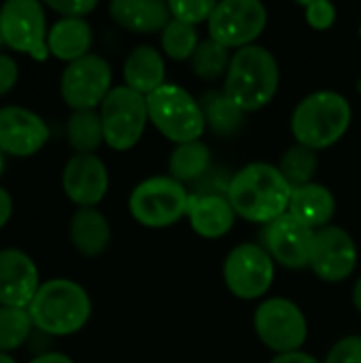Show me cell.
Returning <instances> with one entry per match:
<instances>
[{
	"mask_svg": "<svg viewBox=\"0 0 361 363\" xmlns=\"http://www.w3.org/2000/svg\"><path fill=\"white\" fill-rule=\"evenodd\" d=\"M287 213L309 230L319 232L332 225V219L336 215V198L330 191V187L313 181L291 191V202Z\"/></svg>",
	"mask_w": 361,
	"mask_h": 363,
	"instance_id": "cell-20",
	"label": "cell"
},
{
	"mask_svg": "<svg viewBox=\"0 0 361 363\" xmlns=\"http://www.w3.org/2000/svg\"><path fill=\"white\" fill-rule=\"evenodd\" d=\"M164 83H168L164 53L151 45L134 47L123 62V85L147 98Z\"/></svg>",
	"mask_w": 361,
	"mask_h": 363,
	"instance_id": "cell-21",
	"label": "cell"
},
{
	"mask_svg": "<svg viewBox=\"0 0 361 363\" xmlns=\"http://www.w3.org/2000/svg\"><path fill=\"white\" fill-rule=\"evenodd\" d=\"M189 191L183 183L168 177H149L140 181L130 198L128 208L132 219L149 230H164L187 217Z\"/></svg>",
	"mask_w": 361,
	"mask_h": 363,
	"instance_id": "cell-6",
	"label": "cell"
},
{
	"mask_svg": "<svg viewBox=\"0 0 361 363\" xmlns=\"http://www.w3.org/2000/svg\"><path fill=\"white\" fill-rule=\"evenodd\" d=\"M19 79V68L15 64V60L11 55L0 53V98L6 96Z\"/></svg>",
	"mask_w": 361,
	"mask_h": 363,
	"instance_id": "cell-35",
	"label": "cell"
},
{
	"mask_svg": "<svg viewBox=\"0 0 361 363\" xmlns=\"http://www.w3.org/2000/svg\"><path fill=\"white\" fill-rule=\"evenodd\" d=\"M109 13L119 28L136 34L162 32L172 19L168 2L162 0H113Z\"/></svg>",
	"mask_w": 361,
	"mask_h": 363,
	"instance_id": "cell-19",
	"label": "cell"
},
{
	"mask_svg": "<svg viewBox=\"0 0 361 363\" xmlns=\"http://www.w3.org/2000/svg\"><path fill=\"white\" fill-rule=\"evenodd\" d=\"M11 215H13V198L4 187H0V230L9 223Z\"/></svg>",
	"mask_w": 361,
	"mask_h": 363,
	"instance_id": "cell-37",
	"label": "cell"
},
{
	"mask_svg": "<svg viewBox=\"0 0 361 363\" xmlns=\"http://www.w3.org/2000/svg\"><path fill=\"white\" fill-rule=\"evenodd\" d=\"M30 363H74L68 355H64V353H40V355H36L34 359Z\"/></svg>",
	"mask_w": 361,
	"mask_h": 363,
	"instance_id": "cell-38",
	"label": "cell"
},
{
	"mask_svg": "<svg viewBox=\"0 0 361 363\" xmlns=\"http://www.w3.org/2000/svg\"><path fill=\"white\" fill-rule=\"evenodd\" d=\"M317 168H319V157H317V153L311 151V149H306V147H302V145L289 147V149L281 155V162H279L281 174L285 177V181H287L294 189L313 183V179H315V174H317Z\"/></svg>",
	"mask_w": 361,
	"mask_h": 363,
	"instance_id": "cell-28",
	"label": "cell"
},
{
	"mask_svg": "<svg viewBox=\"0 0 361 363\" xmlns=\"http://www.w3.org/2000/svg\"><path fill=\"white\" fill-rule=\"evenodd\" d=\"M353 119L349 100L332 89H319L304 96L291 117L289 128L296 145H302L311 151H326L334 147L347 134Z\"/></svg>",
	"mask_w": 361,
	"mask_h": 363,
	"instance_id": "cell-3",
	"label": "cell"
},
{
	"mask_svg": "<svg viewBox=\"0 0 361 363\" xmlns=\"http://www.w3.org/2000/svg\"><path fill=\"white\" fill-rule=\"evenodd\" d=\"M0 363H17L9 353H0Z\"/></svg>",
	"mask_w": 361,
	"mask_h": 363,
	"instance_id": "cell-40",
	"label": "cell"
},
{
	"mask_svg": "<svg viewBox=\"0 0 361 363\" xmlns=\"http://www.w3.org/2000/svg\"><path fill=\"white\" fill-rule=\"evenodd\" d=\"M268 26V11L260 0H223L215 4V11L206 23L209 38L226 49H243L255 45Z\"/></svg>",
	"mask_w": 361,
	"mask_h": 363,
	"instance_id": "cell-10",
	"label": "cell"
},
{
	"mask_svg": "<svg viewBox=\"0 0 361 363\" xmlns=\"http://www.w3.org/2000/svg\"><path fill=\"white\" fill-rule=\"evenodd\" d=\"M49 140V128L40 115L23 106L0 108V153L32 157Z\"/></svg>",
	"mask_w": 361,
	"mask_h": 363,
	"instance_id": "cell-15",
	"label": "cell"
},
{
	"mask_svg": "<svg viewBox=\"0 0 361 363\" xmlns=\"http://www.w3.org/2000/svg\"><path fill=\"white\" fill-rule=\"evenodd\" d=\"M274 259L257 242L236 245L223 259V283L245 302L264 298L274 285Z\"/></svg>",
	"mask_w": 361,
	"mask_h": 363,
	"instance_id": "cell-9",
	"label": "cell"
},
{
	"mask_svg": "<svg viewBox=\"0 0 361 363\" xmlns=\"http://www.w3.org/2000/svg\"><path fill=\"white\" fill-rule=\"evenodd\" d=\"M66 138L77 155H91L104 143L100 113L98 111H72L66 123Z\"/></svg>",
	"mask_w": 361,
	"mask_h": 363,
	"instance_id": "cell-25",
	"label": "cell"
},
{
	"mask_svg": "<svg viewBox=\"0 0 361 363\" xmlns=\"http://www.w3.org/2000/svg\"><path fill=\"white\" fill-rule=\"evenodd\" d=\"M215 4L217 2L213 0H170L168 9H170L172 19H179L196 28L198 23H204V21L209 23L215 11Z\"/></svg>",
	"mask_w": 361,
	"mask_h": 363,
	"instance_id": "cell-31",
	"label": "cell"
},
{
	"mask_svg": "<svg viewBox=\"0 0 361 363\" xmlns=\"http://www.w3.org/2000/svg\"><path fill=\"white\" fill-rule=\"evenodd\" d=\"M160 45L166 57L174 62H187L191 60V55L196 53L200 45L198 30L179 19H170L168 26L160 34Z\"/></svg>",
	"mask_w": 361,
	"mask_h": 363,
	"instance_id": "cell-29",
	"label": "cell"
},
{
	"mask_svg": "<svg viewBox=\"0 0 361 363\" xmlns=\"http://www.w3.org/2000/svg\"><path fill=\"white\" fill-rule=\"evenodd\" d=\"M104 145L113 151L134 149L149 123L147 98L126 85H115L100 104Z\"/></svg>",
	"mask_w": 361,
	"mask_h": 363,
	"instance_id": "cell-7",
	"label": "cell"
},
{
	"mask_svg": "<svg viewBox=\"0 0 361 363\" xmlns=\"http://www.w3.org/2000/svg\"><path fill=\"white\" fill-rule=\"evenodd\" d=\"M149 123L170 143L183 145L202 140L206 119L202 102H198L185 87L177 83H164L160 89L147 96Z\"/></svg>",
	"mask_w": 361,
	"mask_h": 363,
	"instance_id": "cell-5",
	"label": "cell"
},
{
	"mask_svg": "<svg viewBox=\"0 0 361 363\" xmlns=\"http://www.w3.org/2000/svg\"><path fill=\"white\" fill-rule=\"evenodd\" d=\"M279 83L281 70L274 53L255 43L232 53L221 91L243 113H255L274 100Z\"/></svg>",
	"mask_w": 361,
	"mask_h": 363,
	"instance_id": "cell-2",
	"label": "cell"
},
{
	"mask_svg": "<svg viewBox=\"0 0 361 363\" xmlns=\"http://www.w3.org/2000/svg\"><path fill=\"white\" fill-rule=\"evenodd\" d=\"M202 111L206 125L221 136H232L243 128L245 113L223 91H209L202 100Z\"/></svg>",
	"mask_w": 361,
	"mask_h": 363,
	"instance_id": "cell-26",
	"label": "cell"
},
{
	"mask_svg": "<svg viewBox=\"0 0 361 363\" xmlns=\"http://www.w3.org/2000/svg\"><path fill=\"white\" fill-rule=\"evenodd\" d=\"M300 6L304 9V19L313 30H330L336 21V6L328 0H309L300 2Z\"/></svg>",
	"mask_w": 361,
	"mask_h": 363,
	"instance_id": "cell-32",
	"label": "cell"
},
{
	"mask_svg": "<svg viewBox=\"0 0 361 363\" xmlns=\"http://www.w3.org/2000/svg\"><path fill=\"white\" fill-rule=\"evenodd\" d=\"M187 219L200 238L217 240L234 228L236 213L223 191H200L189 196Z\"/></svg>",
	"mask_w": 361,
	"mask_h": 363,
	"instance_id": "cell-18",
	"label": "cell"
},
{
	"mask_svg": "<svg viewBox=\"0 0 361 363\" xmlns=\"http://www.w3.org/2000/svg\"><path fill=\"white\" fill-rule=\"evenodd\" d=\"M4 47V38H2V30H0V49Z\"/></svg>",
	"mask_w": 361,
	"mask_h": 363,
	"instance_id": "cell-42",
	"label": "cell"
},
{
	"mask_svg": "<svg viewBox=\"0 0 361 363\" xmlns=\"http://www.w3.org/2000/svg\"><path fill=\"white\" fill-rule=\"evenodd\" d=\"M360 262L355 238L340 225H328L313 236L309 268L326 283L347 281Z\"/></svg>",
	"mask_w": 361,
	"mask_h": 363,
	"instance_id": "cell-13",
	"label": "cell"
},
{
	"mask_svg": "<svg viewBox=\"0 0 361 363\" xmlns=\"http://www.w3.org/2000/svg\"><path fill=\"white\" fill-rule=\"evenodd\" d=\"M70 242L83 257H100L111 245V223L98 208H77L70 219Z\"/></svg>",
	"mask_w": 361,
	"mask_h": 363,
	"instance_id": "cell-23",
	"label": "cell"
},
{
	"mask_svg": "<svg viewBox=\"0 0 361 363\" xmlns=\"http://www.w3.org/2000/svg\"><path fill=\"white\" fill-rule=\"evenodd\" d=\"M360 38H361V23H360Z\"/></svg>",
	"mask_w": 361,
	"mask_h": 363,
	"instance_id": "cell-43",
	"label": "cell"
},
{
	"mask_svg": "<svg viewBox=\"0 0 361 363\" xmlns=\"http://www.w3.org/2000/svg\"><path fill=\"white\" fill-rule=\"evenodd\" d=\"M40 285L38 268L26 251H0V306L28 311Z\"/></svg>",
	"mask_w": 361,
	"mask_h": 363,
	"instance_id": "cell-17",
	"label": "cell"
},
{
	"mask_svg": "<svg viewBox=\"0 0 361 363\" xmlns=\"http://www.w3.org/2000/svg\"><path fill=\"white\" fill-rule=\"evenodd\" d=\"M0 30L4 47L17 53H28L36 62L49 57L47 49V17L45 6L36 0H6L0 6Z\"/></svg>",
	"mask_w": 361,
	"mask_h": 363,
	"instance_id": "cell-11",
	"label": "cell"
},
{
	"mask_svg": "<svg viewBox=\"0 0 361 363\" xmlns=\"http://www.w3.org/2000/svg\"><path fill=\"white\" fill-rule=\"evenodd\" d=\"M268 363H323L319 362L315 355L304 353V351H296V353H285V355H274Z\"/></svg>",
	"mask_w": 361,
	"mask_h": 363,
	"instance_id": "cell-36",
	"label": "cell"
},
{
	"mask_svg": "<svg viewBox=\"0 0 361 363\" xmlns=\"http://www.w3.org/2000/svg\"><path fill=\"white\" fill-rule=\"evenodd\" d=\"M323 363H361V336H345L336 340Z\"/></svg>",
	"mask_w": 361,
	"mask_h": 363,
	"instance_id": "cell-33",
	"label": "cell"
},
{
	"mask_svg": "<svg viewBox=\"0 0 361 363\" xmlns=\"http://www.w3.org/2000/svg\"><path fill=\"white\" fill-rule=\"evenodd\" d=\"M253 330L274 355L302 351L309 338V321L302 308L287 298H268L253 313Z\"/></svg>",
	"mask_w": 361,
	"mask_h": 363,
	"instance_id": "cell-8",
	"label": "cell"
},
{
	"mask_svg": "<svg viewBox=\"0 0 361 363\" xmlns=\"http://www.w3.org/2000/svg\"><path fill=\"white\" fill-rule=\"evenodd\" d=\"M34 323L26 308L0 306V353H11L28 342Z\"/></svg>",
	"mask_w": 361,
	"mask_h": 363,
	"instance_id": "cell-30",
	"label": "cell"
},
{
	"mask_svg": "<svg viewBox=\"0 0 361 363\" xmlns=\"http://www.w3.org/2000/svg\"><path fill=\"white\" fill-rule=\"evenodd\" d=\"M62 189L79 208H96L109 191L106 164L96 155H72L62 170Z\"/></svg>",
	"mask_w": 361,
	"mask_h": 363,
	"instance_id": "cell-16",
	"label": "cell"
},
{
	"mask_svg": "<svg viewBox=\"0 0 361 363\" xmlns=\"http://www.w3.org/2000/svg\"><path fill=\"white\" fill-rule=\"evenodd\" d=\"M291 191L294 187L285 181L279 166L251 162L230 177L226 196L236 217L268 225L289 211Z\"/></svg>",
	"mask_w": 361,
	"mask_h": 363,
	"instance_id": "cell-1",
	"label": "cell"
},
{
	"mask_svg": "<svg viewBox=\"0 0 361 363\" xmlns=\"http://www.w3.org/2000/svg\"><path fill=\"white\" fill-rule=\"evenodd\" d=\"M113 89L111 64L98 55L89 53L77 62H70L60 79L62 100L72 111H96Z\"/></svg>",
	"mask_w": 361,
	"mask_h": 363,
	"instance_id": "cell-12",
	"label": "cell"
},
{
	"mask_svg": "<svg viewBox=\"0 0 361 363\" xmlns=\"http://www.w3.org/2000/svg\"><path fill=\"white\" fill-rule=\"evenodd\" d=\"M353 306L361 313V277L357 279L355 287H353Z\"/></svg>",
	"mask_w": 361,
	"mask_h": 363,
	"instance_id": "cell-39",
	"label": "cell"
},
{
	"mask_svg": "<svg viewBox=\"0 0 361 363\" xmlns=\"http://www.w3.org/2000/svg\"><path fill=\"white\" fill-rule=\"evenodd\" d=\"M189 62H191V70L198 79L213 83V81L226 79L230 62H232V53L223 45L215 43L213 38H206V40H200V45Z\"/></svg>",
	"mask_w": 361,
	"mask_h": 363,
	"instance_id": "cell-27",
	"label": "cell"
},
{
	"mask_svg": "<svg viewBox=\"0 0 361 363\" xmlns=\"http://www.w3.org/2000/svg\"><path fill=\"white\" fill-rule=\"evenodd\" d=\"M94 43V32L87 19L79 17H60L47 34V49L49 55L62 62H77L89 55Z\"/></svg>",
	"mask_w": 361,
	"mask_h": 363,
	"instance_id": "cell-22",
	"label": "cell"
},
{
	"mask_svg": "<svg viewBox=\"0 0 361 363\" xmlns=\"http://www.w3.org/2000/svg\"><path fill=\"white\" fill-rule=\"evenodd\" d=\"M313 236V230H309L289 213H285L283 217L264 225L262 247L274 259V264L289 270H304L309 268Z\"/></svg>",
	"mask_w": 361,
	"mask_h": 363,
	"instance_id": "cell-14",
	"label": "cell"
},
{
	"mask_svg": "<svg viewBox=\"0 0 361 363\" xmlns=\"http://www.w3.org/2000/svg\"><path fill=\"white\" fill-rule=\"evenodd\" d=\"M45 6L51 9V11H55L62 17H79V19H85L91 11L98 9V2L96 0H49Z\"/></svg>",
	"mask_w": 361,
	"mask_h": 363,
	"instance_id": "cell-34",
	"label": "cell"
},
{
	"mask_svg": "<svg viewBox=\"0 0 361 363\" xmlns=\"http://www.w3.org/2000/svg\"><path fill=\"white\" fill-rule=\"evenodd\" d=\"M36 332L51 336H72L81 332L91 317V300L83 285L70 279H51L43 283L28 306Z\"/></svg>",
	"mask_w": 361,
	"mask_h": 363,
	"instance_id": "cell-4",
	"label": "cell"
},
{
	"mask_svg": "<svg viewBox=\"0 0 361 363\" xmlns=\"http://www.w3.org/2000/svg\"><path fill=\"white\" fill-rule=\"evenodd\" d=\"M211 168V149L202 140L177 145L168 160V172L179 183L200 181Z\"/></svg>",
	"mask_w": 361,
	"mask_h": 363,
	"instance_id": "cell-24",
	"label": "cell"
},
{
	"mask_svg": "<svg viewBox=\"0 0 361 363\" xmlns=\"http://www.w3.org/2000/svg\"><path fill=\"white\" fill-rule=\"evenodd\" d=\"M2 172H4V155L0 153V177H2Z\"/></svg>",
	"mask_w": 361,
	"mask_h": 363,
	"instance_id": "cell-41",
	"label": "cell"
}]
</instances>
